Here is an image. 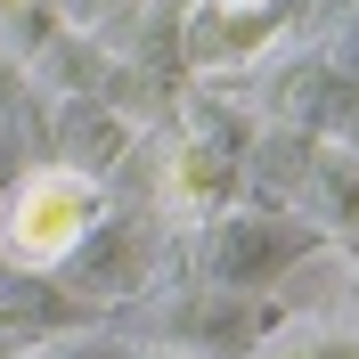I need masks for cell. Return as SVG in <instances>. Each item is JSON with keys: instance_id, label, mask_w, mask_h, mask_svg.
I'll return each instance as SVG.
<instances>
[{"instance_id": "cell-1", "label": "cell", "mask_w": 359, "mask_h": 359, "mask_svg": "<svg viewBox=\"0 0 359 359\" xmlns=\"http://www.w3.org/2000/svg\"><path fill=\"white\" fill-rule=\"evenodd\" d=\"M82 221H90V188L82 180H33L25 204H17V221H8V245L49 262V253H66L82 237Z\"/></svg>"}]
</instances>
